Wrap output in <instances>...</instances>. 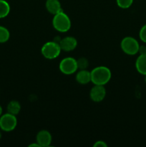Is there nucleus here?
<instances>
[{"label": "nucleus", "instance_id": "1", "mask_svg": "<svg viewBox=\"0 0 146 147\" xmlns=\"http://www.w3.org/2000/svg\"><path fill=\"white\" fill-rule=\"evenodd\" d=\"M91 82L94 85L104 86L111 78V71L105 66H98L91 72Z\"/></svg>", "mask_w": 146, "mask_h": 147}, {"label": "nucleus", "instance_id": "2", "mask_svg": "<svg viewBox=\"0 0 146 147\" xmlns=\"http://www.w3.org/2000/svg\"><path fill=\"white\" fill-rule=\"evenodd\" d=\"M52 25L57 31L66 32L71 27V20L63 11L54 14L52 20Z\"/></svg>", "mask_w": 146, "mask_h": 147}, {"label": "nucleus", "instance_id": "3", "mask_svg": "<svg viewBox=\"0 0 146 147\" xmlns=\"http://www.w3.org/2000/svg\"><path fill=\"white\" fill-rule=\"evenodd\" d=\"M62 49L60 44L54 41L47 42L42 46L41 49L42 55L45 58L50 59V60L55 59L56 57H58Z\"/></svg>", "mask_w": 146, "mask_h": 147}, {"label": "nucleus", "instance_id": "4", "mask_svg": "<svg viewBox=\"0 0 146 147\" xmlns=\"http://www.w3.org/2000/svg\"><path fill=\"white\" fill-rule=\"evenodd\" d=\"M120 47L125 54L129 55H135L138 53L140 45L137 40L134 37H125L122 40Z\"/></svg>", "mask_w": 146, "mask_h": 147}, {"label": "nucleus", "instance_id": "5", "mask_svg": "<svg viewBox=\"0 0 146 147\" xmlns=\"http://www.w3.org/2000/svg\"><path fill=\"white\" fill-rule=\"evenodd\" d=\"M17 125V119L14 115L7 113L0 118V129L4 131H11L15 129Z\"/></svg>", "mask_w": 146, "mask_h": 147}, {"label": "nucleus", "instance_id": "6", "mask_svg": "<svg viewBox=\"0 0 146 147\" xmlns=\"http://www.w3.org/2000/svg\"><path fill=\"white\" fill-rule=\"evenodd\" d=\"M60 70L64 75H72L78 69L77 60L73 57H65L60 62L59 65Z\"/></svg>", "mask_w": 146, "mask_h": 147}, {"label": "nucleus", "instance_id": "7", "mask_svg": "<svg viewBox=\"0 0 146 147\" xmlns=\"http://www.w3.org/2000/svg\"><path fill=\"white\" fill-rule=\"evenodd\" d=\"M106 96V90L104 86L102 85H94L91 89L90 93V98L94 102L98 103L104 100Z\"/></svg>", "mask_w": 146, "mask_h": 147}, {"label": "nucleus", "instance_id": "8", "mask_svg": "<svg viewBox=\"0 0 146 147\" xmlns=\"http://www.w3.org/2000/svg\"><path fill=\"white\" fill-rule=\"evenodd\" d=\"M52 135L50 131L47 130H42L38 132L36 137L37 143L40 146L46 147L49 146L52 143Z\"/></svg>", "mask_w": 146, "mask_h": 147}, {"label": "nucleus", "instance_id": "9", "mask_svg": "<svg viewBox=\"0 0 146 147\" xmlns=\"http://www.w3.org/2000/svg\"><path fill=\"white\" fill-rule=\"evenodd\" d=\"M60 45L63 51L70 52L74 50L77 47V41L74 37L68 36L62 39L60 42Z\"/></svg>", "mask_w": 146, "mask_h": 147}, {"label": "nucleus", "instance_id": "10", "mask_svg": "<svg viewBox=\"0 0 146 147\" xmlns=\"http://www.w3.org/2000/svg\"><path fill=\"white\" fill-rule=\"evenodd\" d=\"M46 9L52 14H56L62 11L61 4L59 0H47L45 4Z\"/></svg>", "mask_w": 146, "mask_h": 147}, {"label": "nucleus", "instance_id": "11", "mask_svg": "<svg viewBox=\"0 0 146 147\" xmlns=\"http://www.w3.org/2000/svg\"><path fill=\"white\" fill-rule=\"evenodd\" d=\"M76 80L82 85H86L91 81V73L88 70H80L76 75Z\"/></svg>", "mask_w": 146, "mask_h": 147}, {"label": "nucleus", "instance_id": "12", "mask_svg": "<svg viewBox=\"0 0 146 147\" xmlns=\"http://www.w3.org/2000/svg\"><path fill=\"white\" fill-rule=\"evenodd\" d=\"M135 67L139 73L146 75V54L140 55L135 62Z\"/></svg>", "mask_w": 146, "mask_h": 147}, {"label": "nucleus", "instance_id": "13", "mask_svg": "<svg viewBox=\"0 0 146 147\" xmlns=\"http://www.w3.org/2000/svg\"><path fill=\"white\" fill-rule=\"evenodd\" d=\"M21 111V105L17 100H11L7 105V112L11 114L16 115L18 114Z\"/></svg>", "mask_w": 146, "mask_h": 147}, {"label": "nucleus", "instance_id": "14", "mask_svg": "<svg viewBox=\"0 0 146 147\" xmlns=\"http://www.w3.org/2000/svg\"><path fill=\"white\" fill-rule=\"evenodd\" d=\"M10 12V6L5 0H0V19L7 17Z\"/></svg>", "mask_w": 146, "mask_h": 147}, {"label": "nucleus", "instance_id": "15", "mask_svg": "<svg viewBox=\"0 0 146 147\" xmlns=\"http://www.w3.org/2000/svg\"><path fill=\"white\" fill-rule=\"evenodd\" d=\"M10 32L6 27L0 26V43H4L9 40Z\"/></svg>", "mask_w": 146, "mask_h": 147}, {"label": "nucleus", "instance_id": "16", "mask_svg": "<svg viewBox=\"0 0 146 147\" xmlns=\"http://www.w3.org/2000/svg\"><path fill=\"white\" fill-rule=\"evenodd\" d=\"M77 67L80 70H85L87 68L89 65V62L87 58L85 57H80L78 60H77Z\"/></svg>", "mask_w": 146, "mask_h": 147}, {"label": "nucleus", "instance_id": "17", "mask_svg": "<svg viewBox=\"0 0 146 147\" xmlns=\"http://www.w3.org/2000/svg\"><path fill=\"white\" fill-rule=\"evenodd\" d=\"M134 0H116L117 6L122 9H127L133 4Z\"/></svg>", "mask_w": 146, "mask_h": 147}, {"label": "nucleus", "instance_id": "18", "mask_svg": "<svg viewBox=\"0 0 146 147\" xmlns=\"http://www.w3.org/2000/svg\"><path fill=\"white\" fill-rule=\"evenodd\" d=\"M139 37L143 42L146 43V24L143 25L140 29L139 32Z\"/></svg>", "mask_w": 146, "mask_h": 147}, {"label": "nucleus", "instance_id": "19", "mask_svg": "<svg viewBox=\"0 0 146 147\" xmlns=\"http://www.w3.org/2000/svg\"><path fill=\"white\" fill-rule=\"evenodd\" d=\"M107 144L103 141H97L94 144V147H107Z\"/></svg>", "mask_w": 146, "mask_h": 147}, {"label": "nucleus", "instance_id": "20", "mask_svg": "<svg viewBox=\"0 0 146 147\" xmlns=\"http://www.w3.org/2000/svg\"><path fill=\"white\" fill-rule=\"evenodd\" d=\"M138 53H140V55H145L146 54V46L145 45H140L139 47Z\"/></svg>", "mask_w": 146, "mask_h": 147}, {"label": "nucleus", "instance_id": "21", "mask_svg": "<svg viewBox=\"0 0 146 147\" xmlns=\"http://www.w3.org/2000/svg\"><path fill=\"white\" fill-rule=\"evenodd\" d=\"M29 147H31V146H39L40 147V145L38 144H30L29 146Z\"/></svg>", "mask_w": 146, "mask_h": 147}, {"label": "nucleus", "instance_id": "22", "mask_svg": "<svg viewBox=\"0 0 146 147\" xmlns=\"http://www.w3.org/2000/svg\"><path fill=\"white\" fill-rule=\"evenodd\" d=\"M2 114V108H1V105H0V116Z\"/></svg>", "mask_w": 146, "mask_h": 147}, {"label": "nucleus", "instance_id": "23", "mask_svg": "<svg viewBox=\"0 0 146 147\" xmlns=\"http://www.w3.org/2000/svg\"><path fill=\"white\" fill-rule=\"evenodd\" d=\"M1 132H0V139H1Z\"/></svg>", "mask_w": 146, "mask_h": 147}, {"label": "nucleus", "instance_id": "24", "mask_svg": "<svg viewBox=\"0 0 146 147\" xmlns=\"http://www.w3.org/2000/svg\"><path fill=\"white\" fill-rule=\"evenodd\" d=\"M145 83H146V75H145Z\"/></svg>", "mask_w": 146, "mask_h": 147}]
</instances>
